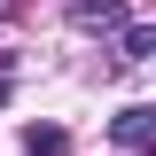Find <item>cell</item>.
I'll return each instance as SVG.
<instances>
[{
    "label": "cell",
    "mask_w": 156,
    "mask_h": 156,
    "mask_svg": "<svg viewBox=\"0 0 156 156\" xmlns=\"http://www.w3.org/2000/svg\"><path fill=\"white\" fill-rule=\"evenodd\" d=\"M156 133V109H125V117H117V140H148Z\"/></svg>",
    "instance_id": "obj_1"
},
{
    "label": "cell",
    "mask_w": 156,
    "mask_h": 156,
    "mask_svg": "<svg viewBox=\"0 0 156 156\" xmlns=\"http://www.w3.org/2000/svg\"><path fill=\"white\" fill-rule=\"evenodd\" d=\"M140 156H156V140H140Z\"/></svg>",
    "instance_id": "obj_3"
},
{
    "label": "cell",
    "mask_w": 156,
    "mask_h": 156,
    "mask_svg": "<svg viewBox=\"0 0 156 156\" xmlns=\"http://www.w3.org/2000/svg\"><path fill=\"white\" fill-rule=\"evenodd\" d=\"M0 101H8V78H0Z\"/></svg>",
    "instance_id": "obj_4"
},
{
    "label": "cell",
    "mask_w": 156,
    "mask_h": 156,
    "mask_svg": "<svg viewBox=\"0 0 156 156\" xmlns=\"http://www.w3.org/2000/svg\"><path fill=\"white\" fill-rule=\"evenodd\" d=\"M23 148H31V156H62L70 140H62V125H31V140H23Z\"/></svg>",
    "instance_id": "obj_2"
}]
</instances>
